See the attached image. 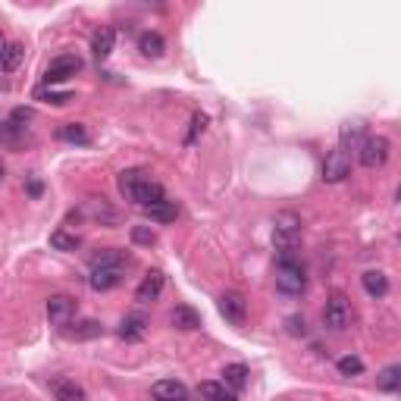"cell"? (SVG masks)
<instances>
[{"label":"cell","instance_id":"obj_1","mask_svg":"<svg viewBox=\"0 0 401 401\" xmlns=\"http://www.w3.org/2000/svg\"><path fill=\"white\" fill-rule=\"evenodd\" d=\"M298 242H301V217L298 213H292V210L279 213L276 229H273V245H276V251H279V260L295 257Z\"/></svg>","mask_w":401,"mask_h":401},{"label":"cell","instance_id":"obj_2","mask_svg":"<svg viewBox=\"0 0 401 401\" xmlns=\"http://www.w3.org/2000/svg\"><path fill=\"white\" fill-rule=\"evenodd\" d=\"M276 289L283 295H301L307 289V273L298 257H283L276 266Z\"/></svg>","mask_w":401,"mask_h":401},{"label":"cell","instance_id":"obj_3","mask_svg":"<svg viewBox=\"0 0 401 401\" xmlns=\"http://www.w3.org/2000/svg\"><path fill=\"white\" fill-rule=\"evenodd\" d=\"M392 154V144L386 135H367L364 142L358 144V160L360 166H367V170H379V166H386V160H389Z\"/></svg>","mask_w":401,"mask_h":401},{"label":"cell","instance_id":"obj_4","mask_svg":"<svg viewBox=\"0 0 401 401\" xmlns=\"http://www.w3.org/2000/svg\"><path fill=\"white\" fill-rule=\"evenodd\" d=\"M323 323L329 326V329H336V332H342V329H348V323H351V301L345 292H332L329 301H326V307H323Z\"/></svg>","mask_w":401,"mask_h":401},{"label":"cell","instance_id":"obj_5","mask_svg":"<svg viewBox=\"0 0 401 401\" xmlns=\"http://www.w3.org/2000/svg\"><path fill=\"white\" fill-rule=\"evenodd\" d=\"M348 176H351V151L336 144L323 160V182L336 185V182H345Z\"/></svg>","mask_w":401,"mask_h":401},{"label":"cell","instance_id":"obj_6","mask_svg":"<svg viewBox=\"0 0 401 401\" xmlns=\"http://www.w3.org/2000/svg\"><path fill=\"white\" fill-rule=\"evenodd\" d=\"M79 69H82V60H79L76 53H60L57 60H50L48 69H44V82L60 85V82H66V79L76 76Z\"/></svg>","mask_w":401,"mask_h":401},{"label":"cell","instance_id":"obj_7","mask_svg":"<svg viewBox=\"0 0 401 401\" xmlns=\"http://www.w3.org/2000/svg\"><path fill=\"white\" fill-rule=\"evenodd\" d=\"M219 313L232 326H242L248 320V301H245L242 292H226V295H219Z\"/></svg>","mask_w":401,"mask_h":401},{"label":"cell","instance_id":"obj_8","mask_svg":"<svg viewBox=\"0 0 401 401\" xmlns=\"http://www.w3.org/2000/svg\"><path fill=\"white\" fill-rule=\"evenodd\" d=\"M123 283V266H91L88 285L95 292H110Z\"/></svg>","mask_w":401,"mask_h":401},{"label":"cell","instance_id":"obj_9","mask_svg":"<svg viewBox=\"0 0 401 401\" xmlns=\"http://www.w3.org/2000/svg\"><path fill=\"white\" fill-rule=\"evenodd\" d=\"M76 313V301L69 295H50L48 298V320L53 326H66Z\"/></svg>","mask_w":401,"mask_h":401},{"label":"cell","instance_id":"obj_10","mask_svg":"<svg viewBox=\"0 0 401 401\" xmlns=\"http://www.w3.org/2000/svg\"><path fill=\"white\" fill-rule=\"evenodd\" d=\"M163 285H166V276H163V273H160V270H151L148 276L142 279V285L135 289V301H138V304H151V301L160 298Z\"/></svg>","mask_w":401,"mask_h":401},{"label":"cell","instance_id":"obj_11","mask_svg":"<svg viewBox=\"0 0 401 401\" xmlns=\"http://www.w3.org/2000/svg\"><path fill=\"white\" fill-rule=\"evenodd\" d=\"M50 395L57 401H85V389L76 383V379L53 376L50 379Z\"/></svg>","mask_w":401,"mask_h":401},{"label":"cell","instance_id":"obj_12","mask_svg":"<svg viewBox=\"0 0 401 401\" xmlns=\"http://www.w3.org/2000/svg\"><path fill=\"white\" fill-rule=\"evenodd\" d=\"M151 395L157 401H185L189 398V389L179 379H160V383L151 386Z\"/></svg>","mask_w":401,"mask_h":401},{"label":"cell","instance_id":"obj_13","mask_svg":"<svg viewBox=\"0 0 401 401\" xmlns=\"http://www.w3.org/2000/svg\"><path fill=\"white\" fill-rule=\"evenodd\" d=\"M116 48V29H110V25H104V29L95 32V38H91V50H95L97 60H107Z\"/></svg>","mask_w":401,"mask_h":401},{"label":"cell","instance_id":"obj_14","mask_svg":"<svg viewBox=\"0 0 401 401\" xmlns=\"http://www.w3.org/2000/svg\"><path fill=\"white\" fill-rule=\"evenodd\" d=\"M360 283H364L367 295H373V298H386V295H389V276H386L383 270H367L364 276H360Z\"/></svg>","mask_w":401,"mask_h":401},{"label":"cell","instance_id":"obj_15","mask_svg":"<svg viewBox=\"0 0 401 401\" xmlns=\"http://www.w3.org/2000/svg\"><path fill=\"white\" fill-rule=\"evenodd\" d=\"M364 138H367V125L360 123V119H348V123L342 125V142H339V148L351 151V148H358Z\"/></svg>","mask_w":401,"mask_h":401},{"label":"cell","instance_id":"obj_16","mask_svg":"<svg viewBox=\"0 0 401 401\" xmlns=\"http://www.w3.org/2000/svg\"><path fill=\"white\" fill-rule=\"evenodd\" d=\"M142 182H148V172L144 170H123L119 172V179H116V185H119V191H123V198H129L138 191V185Z\"/></svg>","mask_w":401,"mask_h":401},{"label":"cell","instance_id":"obj_17","mask_svg":"<svg viewBox=\"0 0 401 401\" xmlns=\"http://www.w3.org/2000/svg\"><path fill=\"white\" fill-rule=\"evenodd\" d=\"M144 217L154 219V223H172V219L179 217V207H176V200H160V204H151V207H144Z\"/></svg>","mask_w":401,"mask_h":401},{"label":"cell","instance_id":"obj_18","mask_svg":"<svg viewBox=\"0 0 401 401\" xmlns=\"http://www.w3.org/2000/svg\"><path fill=\"white\" fill-rule=\"evenodd\" d=\"M223 386L232 392H242L245 386H248V367L245 364H229L223 370Z\"/></svg>","mask_w":401,"mask_h":401},{"label":"cell","instance_id":"obj_19","mask_svg":"<svg viewBox=\"0 0 401 401\" xmlns=\"http://www.w3.org/2000/svg\"><path fill=\"white\" fill-rule=\"evenodd\" d=\"M125 264H129V254L119 248H104L91 257V266H125Z\"/></svg>","mask_w":401,"mask_h":401},{"label":"cell","instance_id":"obj_20","mask_svg":"<svg viewBox=\"0 0 401 401\" xmlns=\"http://www.w3.org/2000/svg\"><path fill=\"white\" fill-rule=\"evenodd\" d=\"M163 48L166 44H163V38H160L157 32H144V35L138 38V50H142L144 57H154V60L163 57Z\"/></svg>","mask_w":401,"mask_h":401},{"label":"cell","instance_id":"obj_21","mask_svg":"<svg viewBox=\"0 0 401 401\" xmlns=\"http://www.w3.org/2000/svg\"><path fill=\"white\" fill-rule=\"evenodd\" d=\"M119 336H123L125 342H138V339L144 336V317H138V313L125 317L123 326H119Z\"/></svg>","mask_w":401,"mask_h":401},{"label":"cell","instance_id":"obj_22","mask_svg":"<svg viewBox=\"0 0 401 401\" xmlns=\"http://www.w3.org/2000/svg\"><path fill=\"white\" fill-rule=\"evenodd\" d=\"M200 398L204 401H238L236 392L226 389L223 383H200Z\"/></svg>","mask_w":401,"mask_h":401},{"label":"cell","instance_id":"obj_23","mask_svg":"<svg viewBox=\"0 0 401 401\" xmlns=\"http://www.w3.org/2000/svg\"><path fill=\"white\" fill-rule=\"evenodd\" d=\"M172 326H176V329H198V326H200V317H198L195 311H191V307L179 304L176 311H172Z\"/></svg>","mask_w":401,"mask_h":401},{"label":"cell","instance_id":"obj_24","mask_svg":"<svg viewBox=\"0 0 401 401\" xmlns=\"http://www.w3.org/2000/svg\"><path fill=\"white\" fill-rule=\"evenodd\" d=\"M376 386L383 392H398V386H401V367L398 364H389L383 373L376 376Z\"/></svg>","mask_w":401,"mask_h":401},{"label":"cell","instance_id":"obj_25","mask_svg":"<svg viewBox=\"0 0 401 401\" xmlns=\"http://www.w3.org/2000/svg\"><path fill=\"white\" fill-rule=\"evenodd\" d=\"M60 138H63V142H72V144H88L91 142V135L85 132L82 123H66L63 129H60Z\"/></svg>","mask_w":401,"mask_h":401},{"label":"cell","instance_id":"obj_26","mask_svg":"<svg viewBox=\"0 0 401 401\" xmlns=\"http://www.w3.org/2000/svg\"><path fill=\"white\" fill-rule=\"evenodd\" d=\"M82 213H91L95 219H107V223H116V210H113V207H107L104 198H100V200H88Z\"/></svg>","mask_w":401,"mask_h":401},{"label":"cell","instance_id":"obj_27","mask_svg":"<svg viewBox=\"0 0 401 401\" xmlns=\"http://www.w3.org/2000/svg\"><path fill=\"white\" fill-rule=\"evenodd\" d=\"M79 245H82V238L69 236V232H63V229H57L50 236V248H57V251H76Z\"/></svg>","mask_w":401,"mask_h":401},{"label":"cell","instance_id":"obj_28","mask_svg":"<svg viewBox=\"0 0 401 401\" xmlns=\"http://www.w3.org/2000/svg\"><path fill=\"white\" fill-rule=\"evenodd\" d=\"M22 57H25V48H22V44H6L4 66H0V69H6V72L19 69V63H22Z\"/></svg>","mask_w":401,"mask_h":401},{"label":"cell","instance_id":"obj_29","mask_svg":"<svg viewBox=\"0 0 401 401\" xmlns=\"http://www.w3.org/2000/svg\"><path fill=\"white\" fill-rule=\"evenodd\" d=\"M339 373L342 376H360L364 373V360L354 358V354H345V358H339Z\"/></svg>","mask_w":401,"mask_h":401},{"label":"cell","instance_id":"obj_30","mask_svg":"<svg viewBox=\"0 0 401 401\" xmlns=\"http://www.w3.org/2000/svg\"><path fill=\"white\" fill-rule=\"evenodd\" d=\"M35 97L38 100H48V104H57V107H63V104H69V100H72L69 91H50V88L35 91Z\"/></svg>","mask_w":401,"mask_h":401},{"label":"cell","instance_id":"obj_31","mask_svg":"<svg viewBox=\"0 0 401 401\" xmlns=\"http://www.w3.org/2000/svg\"><path fill=\"white\" fill-rule=\"evenodd\" d=\"M132 242L135 245H154L157 242V232L148 229V226H132Z\"/></svg>","mask_w":401,"mask_h":401},{"label":"cell","instance_id":"obj_32","mask_svg":"<svg viewBox=\"0 0 401 401\" xmlns=\"http://www.w3.org/2000/svg\"><path fill=\"white\" fill-rule=\"evenodd\" d=\"M72 336H76V339L100 336V323H95V320H85V323H79V329H72Z\"/></svg>","mask_w":401,"mask_h":401},{"label":"cell","instance_id":"obj_33","mask_svg":"<svg viewBox=\"0 0 401 401\" xmlns=\"http://www.w3.org/2000/svg\"><path fill=\"white\" fill-rule=\"evenodd\" d=\"M204 125H207V116L204 113H195V119H191V132H189V144L198 138V132H204Z\"/></svg>","mask_w":401,"mask_h":401},{"label":"cell","instance_id":"obj_34","mask_svg":"<svg viewBox=\"0 0 401 401\" xmlns=\"http://www.w3.org/2000/svg\"><path fill=\"white\" fill-rule=\"evenodd\" d=\"M285 326H289V332H292V336H304V332H307L304 317H289V320H285Z\"/></svg>","mask_w":401,"mask_h":401},{"label":"cell","instance_id":"obj_35","mask_svg":"<svg viewBox=\"0 0 401 401\" xmlns=\"http://www.w3.org/2000/svg\"><path fill=\"white\" fill-rule=\"evenodd\" d=\"M29 195H32V198L41 195V182H29Z\"/></svg>","mask_w":401,"mask_h":401},{"label":"cell","instance_id":"obj_36","mask_svg":"<svg viewBox=\"0 0 401 401\" xmlns=\"http://www.w3.org/2000/svg\"><path fill=\"white\" fill-rule=\"evenodd\" d=\"M6 44H10V41H6L4 35H0V66H4V53H6Z\"/></svg>","mask_w":401,"mask_h":401},{"label":"cell","instance_id":"obj_37","mask_svg":"<svg viewBox=\"0 0 401 401\" xmlns=\"http://www.w3.org/2000/svg\"><path fill=\"white\" fill-rule=\"evenodd\" d=\"M0 179H4V163H0Z\"/></svg>","mask_w":401,"mask_h":401},{"label":"cell","instance_id":"obj_38","mask_svg":"<svg viewBox=\"0 0 401 401\" xmlns=\"http://www.w3.org/2000/svg\"><path fill=\"white\" fill-rule=\"evenodd\" d=\"M185 401H189V398H185Z\"/></svg>","mask_w":401,"mask_h":401}]
</instances>
